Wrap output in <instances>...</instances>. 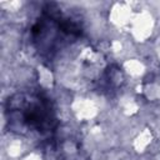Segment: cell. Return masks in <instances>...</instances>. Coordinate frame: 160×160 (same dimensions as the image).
<instances>
[{
    "mask_svg": "<svg viewBox=\"0 0 160 160\" xmlns=\"http://www.w3.org/2000/svg\"><path fill=\"white\" fill-rule=\"evenodd\" d=\"M9 118L21 126L31 130H50L54 121V111L48 99L41 95H18L9 99Z\"/></svg>",
    "mask_w": 160,
    "mask_h": 160,
    "instance_id": "6da1fadb",
    "label": "cell"
}]
</instances>
